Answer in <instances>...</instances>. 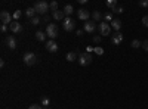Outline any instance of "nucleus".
<instances>
[{"label": "nucleus", "mask_w": 148, "mask_h": 109, "mask_svg": "<svg viewBox=\"0 0 148 109\" xmlns=\"http://www.w3.org/2000/svg\"><path fill=\"white\" fill-rule=\"evenodd\" d=\"M51 9L49 7V3H46V2H36V5H34V10H36V14H39V15H46L47 14V10Z\"/></svg>", "instance_id": "nucleus-1"}, {"label": "nucleus", "mask_w": 148, "mask_h": 109, "mask_svg": "<svg viewBox=\"0 0 148 109\" xmlns=\"http://www.w3.org/2000/svg\"><path fill=\"white\" fill-rule=\"evenodd\" d=\"M46 35L51 40H55L58 37V25H56V24H47V27H46Z\"/></svg>", "instance_id": "nucleus-2"}, {"label": "nucleus", "mask_w": 148, "mask_h": 109, "mask_svg": "<svg viewBox=\"0 0 148 109\" xmlns=\"http://www.w3.org/2000/svg\"><path fill=\"white\" fill-rule=\"evenodd\" d=\"M77 60H79V64L82 65V66H88L89 64H92V55L90 53H80L79 55V58H77Z\"/></svg>", "instance_id": "nucleus-3"}, {"label": "nucleus", "mask_w": 148, "mask_h": 109, "mask_svg": "<svg viewBox=\"0 0 148 109\" xmlns=\"http://www.w3.org/2000/svg\"><path fill=\"white\" fill-rule=\"evenodd\" d=\"M22 60H24V64H25L27 66H33L36 64V60H37V56L33 52H27L25 55H24Z\"/></svg>", "instance_id": "nucleus-4"}, {"label": "nucleus", "mask_w": 148, "mask_h": 109, "mask_svg": "<svg viewBox=\"0 0 148 109\" xmlns=\"http://www.w3.org/2000/svg\"><path fill=\"white\" fill-rule=\"evenodd\" d=\"M98 30H99V32H101V35H110V32H111V25L108 22H105V21H102L101 24H98Z\"/></svg>", "instance_id": "nucleus-5"}, {"label": "nucleus", "mask_w": 148, "mask_h": 109, "mask_svg": "<svg viewBox=\"0 0 148 109\" xmlns=\"http://www.w3.org/2000/svg\"><path fill=\"white\" fill-rule=\"evenodd\" d=\"M12 19H14V15H10L9 12H6V10H3L2 14H0V21H2L3 25H10V24L14 22Z\"/></svg>", "instance_id": "nucleus-6"}, {"label": "nucleus", "mask_w": 148, "mask_h": 109, "mask_svg": "<svg viewBox=\"0 0 148 109\" xmlns=\"http://www.w3.org/2000/svg\"><path fill=\"white\" fill-rule=\"evenodd\" d=\"M62 27H64V30H65V31H73V30H74V27H76V21H74L73 18H70V16H68V18H65V19H64V25H62Z\"/></svg>", "instance_id": "nucleus-7"}, {"label": "nucleus", "mask_w": 148, "mask_h": 109, "mask_svg": "<svg viewBox=\"0 0 148 109\" xmlns=\"http://www.w3.org/2000/svg\"><path fill=\"white\" fill-rule=\"evenodd\" d=\"M83 30H84V32H93L95 30H96V25H95V21H86L84 24H83Z\"/></svg>", "instance_id": "nucleus-8"}, {"label": "nucleus", "mask_w": 148, "mask_h": 109, "mask_svg": "<svg viewBox=\"0 0 148 109\" xmlns=\"http://www.w3.org/2000/svg\"><path fill=\"white\" fill-rule=\"evenodd\" d=\"M46 50L51 52V53L58 52V44L55 43V40H47V41H46Z\"/></svg>", "instance_id": "nucleus-9"}, {"label": "nucleus", "mask_w": 148, "mask_h": 109, "mask_svg": "<svg viewBox=\"0 0 148 109\" xmlns=\"http://www.w3.org/2000/svg\"><path fill=\"white\" fill-rule=\"evenodd\" d=\"M77 16H79V19H82V21H89V16H90V12L88 10V9H80L79 12H77Z\"/></svg>", "instance_id": "nucleus-10"}, {"label": "nucleus", "mask_w": 148, "mask_h": 109, "mask_svg": "<svg viewBox=\"0 0 148 109\" xmlns=\"http://www.w3.org/2000/svg\"><path fill=\"white\" fill-rule=\"evenodd\" d=\"M9 28H10V31L14 32V34H19V32L22 31V25H21L18 21H14V22H12L10 25H9Z\"/></svg>", "instance_id": "nucleus-11"}, {"label": "nucleus", "mask_w": 148, "mask_h": 109, "mask_svg": "<svg viewBox=\"0 0 148 109\" xmlns=\"http://www.w3.org/2000/svg\"><path fill=\"white\" fill-rule=\"evenodd\" d=\"M121 41H123V34H121L120 31H119V32H116L114 35H111V43H113V44L119 46Z\"/></svg>", "instance_id": "nucleus-12"}, {"label": "nucleus", "mask_w": 148, "mask_h": 109, "mask_svg": "<svg viewBox=\"0 0 148 109\" xmlns=\"http://www.w3.org/2000/svg\"><path fill=\"white\" fill-rule=\"evenodd\" d=\"M6 44H8V47H9L10 50L16 49V40H15L14 35H8V39H6Z\"/></svg>", "instance_id": "nucleus-13"}, {"label": "nucleus", "mask_w": 148, "mask_h": 109, "mask_svg": "<svg viewBox=\"0 0 148 109\" xmlns=\"http://www.w3.org/2000/svg\"><path fill=\"white\" fill-rule=\"evenodd\" d=\"M110 25H111V28H113L116 32H119L120 28H121V21L120 19H113V22H111Z\"/></svg>", "instance_id": "nucleus-14"}, {"label": "nucleus", "mask_w": 148, "mask_h": 109, "mask_svg": "<svg viewBox=\"0 0 148 109\" xmlns=\"http://www.w3.org/2000/svg\"><path fill=\"white\" fill-rule=\"evenodd\" d=\"M52 16H53V19H56V21H62V19H65L64 10H56V12H53Z\"/></svg>", "instance_id": "nucleus-15"}, {"label": "nucleus", "mask_w": 148, "mask_h": 109, "mask_svg": "<svg viewBox=\"0 0 148 109\" xmlns=\"http://www.w3.org/2000/svg\"><path fill=\"white\" fill-rule=\"evenodd\" d=\"M92 19L93 21H101L102 19V14H101L99 10H93L92 12Z\"/></svg>", "instance_id": "nucleus-16"}, {"label": "nucleus", "mask_w": 148, "mask_h": 109, "mask_svg": "<svg viewBox=\"0 0 148 109\" xmlns=\"http://www.w3.org/2000/svg\"><path fill=\"white\" fill-rule=\"evenodd\" d=\"M105 5H107L110 9H113V10H114V9L119 6V5H117V0H107V2H105Z\"/></svg>", "instance_id": "nucleus-17"}, {"label": "nucleus", "mask_w": 148, "mask_h": 109, "mask_svg": "<svg viewBox=\"0 0 148 109\" xmlns=\"http://www.w3.org/2000/svg\"><path fill=\"white\" fill-rule=\"evenodd\" d=\"M25 16H28L30 19H33V18L36 16V10H34V7H28V9L25 10Z\"/></svg>", "instance_id": "nucleus-18"}, {"label": "nucleus", "mask_w": 148, "mask_h": 109, "mask_svg": "<svg viewBox=\"0 0 148 109\" xmlns=\"http://www.w3.org/2000/svg\"><path fill=\"white\" fill-rule=\"evenodd\" d=\"M46 37H47V35H46L43 31H37V32H36V39L39 40V41H45Z\"/></svg>", "instance_id": "nucleus-19"}, {"label": "nucleus", "mask_w": 148, "mask_h": 109, "mask_svg": "<svg viewBox=\"0 0 148 109\" xmlns=\"http://www.w3.org/2000/svg\"><path fill=\"white\" fill-rule=\"evenodd\" d=\"M73 12H74V7H73L71 5H65V7H64V14L70 16V15L73 14Z\"/></svg>", "instance_id": "nucleus-20"}, {"label": "nucleus", "mask_w": 148, "mask_h": 109, "mask_svg": "<svg viewBox=\"0 0 148 109\" xmlns=\"http://www.w3.org/2000/svg\"><path fill=\"white\" fill-rule=\"evenodd\" d=\"M79 56L76 55V53H74V52H70V53H67V60H68V62H73V60H76Z\"/></svg>", "instance_id": "nucleus-21"}, {"label": "nucleus", "mask_w": 148, "mask_h": 109, "mask_svg": "<svg viewBox=\"0 0 148 109\" xmlns=\"http://www.w3.org/2000/svg\"><path fill=\"white\" fill-rule=\"evenodd\" d=\"M49 7H51V10H52V12H56V10H58V2H56V0L51 2V3H49Z\"/></svg>", "instance_id": "nucleus-22"}, {"label": "nucleus", "mask_w": 148, "mask_h": 109, "mask_svg": "<svg viewBox=\"0 0 148 109\" xmlns=\"http://www.w3.org/2000/svg\"><path fill=\"white\" fill-rule=\"evenodd\" d=\"M130 46H132V47H133V49H139V47H141V46H142V43H141V41H139V40H133V41H132V44H130Z\"/></svg>", "instance_id": "nucleus-23"}, {"label": "nucleus", "mask_w": 148, "mask_h": 109, "mask_svg": "<svg viewBox=\"0 0 148 109\" xmlns=\"http://www.w3.org/2000/svg\"><path fill=\"white\" fill-rule=\"evenodd\" d=\"M104 21H105V22H110V24L113 22V12H110V14H107V15L104 16Z\"/></svg>", "instance_id": "nucleus-24"}, {"label": "nucleus", "mask_w": 148, "mask_h": 109, "mask_svg": "<svg viewBox=\"0 0 148 109\" xmlns=\"http://www.w3.org/2000/svg\"><path fill=\"white\" fill-rule=\"evenodd\" d=\"M123 12H125V7H123V6H117V7L113 10V14H123Z\"/></svg>", "instance_id": "nucleus-25"}, {"label": "nucleus", "mask_w": 148, "mask_h": 109, "mask_svg": "<svg viewBox=\"0 0 148 109\" xmlns=\"http://www.w3.org/2000/svg\"><path fill=\"white\" fill-rule=\"evenodd\" d=\"M49 103H51V100H49L47 97H43L42 99V106H45V109H46V106H49Z\"/></svg>", "instance_id": "nucleus-26"}, {"label": "nucleus", "mask_w": 148, "mask_h": 109, "mask_svg": "<svg viewBox=\"0 0 148 109\" xmlns=\"http://www.w3.org/2000/svg\"><path fill=\"white\" fill-rule=\"evenodd\" d=\"M31 24H33V25H39V24H40V18L39 16H34L31 19Z\"/></svg>", "instance_id": "nucleus-27"}, {"label": "nucleus", "mask_w": 148, "mask_h": 109, "mask_svg": "<svg viewBox=\"0 0 148 109\" xmlns=\"http://www.w3.org/2000/svg\"><path fill=\"white\" fill-rule=\"evenodd\" d=\"M21 15H22V12H21V10H15V14H14V19H15V21H18V19L21 18Z\"/></svg>", "instance_id": "nucleus-28"}, {"label": "nucleus", "mask_w": 148, "mask_h": 109, "mask_svg": "<svg viewBox=\"0 0 148 109\" xmlns=\"http://www.w3.org/2000/svg\"><path fill=\"white\" fill-rule=\"evenodd\" d=\"M28 109H43V106L42 105H37V103H33V105L28 106Z\"/></svg>", "instance_id": "nucleus-29"}, {"label": "nucleus", "mask_w": 148, "mask_h": 109, "mask_svg": "<svg viewBox=\"0 0 148 109\" xmlns=\"http://www.w3.org/2000/svg\"><path fill=\"white\" fill-rule=\"evenodd\" d=\"M96 55H104V49L102 47H95V50H93Z\"/></svg>", "instance_id": "nucleus-30"}, {"label": "nucleus", "mask_w": 148, "mask_h": 109, "mask_svg": "<svg viewBox=\"0 0 148 109\" xmlns=\"http://www.w3.org/2000/svg\"><path fill=\"white\" fill-rule=\"evenodd\" d=\"M139 6L141 7H148V0H142V2H139Z\"/></svg>", "instance_id": "nucleus-31"}, {"label": "nucleus", "mask_w": 148, "mask_h": 109, "mask_svg": "<svg viewBox=\"0 0 148 109\" xmlns=\"http://www.w3.org/2000/svg\"><path fill=\"white\" fill-rule=\"evenodd\" d=\"M142 24H144V25L148 28V15H145V16L142 18Z\"/></svg>", "instance_id": "nucleus-32"}, {"label": "nucleus", "mask_w": 148, "mask_h": 109, "mask_svg": "<svg viewBox=\"0 0 148 109\" xmlns=\"http://www.w3.org/2000/svg\"><path fill=\"white\" fill-rule=\"evenodd\" d=\"M93 50H95V47H92V46L86 47V52H88V53H90V52H93Z\"/></svg>", "instance_id": "nucleus-33"}, {"label": "nucleus", "mask_w": 148, "mask_h": 109, "mask_svg": "<svg viewBox=\"0 0 148 109\" xmlns=\"http://www.w3.org/2000/svg\"><path fill=\"white\" fill-rule=\"evenodd\" d=\"M0 31H2V32H6V31H8V25H3V24H2V27H0Z\"/></svg>", "instance_id": "nucleus-34"}, {"label": "nucleus", "mask_w": 148, "mask_h": 109, "mask_svg": "<svg viewBox=\"0 0 148 109\" xmlns=\"http://www.w3.org/2000/svg\"><path fill=\"white\" fill-rule=\"evenodd\" d=\"M93 41H95V43H99V41H101V37H99V35H95V37H93Z\"/></svg>", "instance_id": "nucleus-35"}, {"label": "nucleus", "mask_w": 148, "mask_h": 109, "mask_svg": "<svg viewBox=\"0 0 148 109\" xmlns=\"http://www.w3.org/2000/svg\"><path fill=\"white\" fill-rule=\"evenodd\" d=\"M83 34H84V30H77V35H79V37H83Z\"/></svg>", "instance_id": "nucleus-36"}, {"label": "nucleus", "mask_w": 148, "mask_h": 109, "mask_svg": "<svg viewBox=\"0 0 148 109\" xmlns=\"http://www.w3.org/2000/svg\"><path fill=\"white\" fill-rule=\"evenodd\" d=\"M144 49H145V52H148V40L144 43Z\"/></svg>", "instance_id": "nucleus-37"}, {"label": "nucleus", "mask_w": 148, "mask_h": 109, "mask_svg": "<svg viewBox=\"0 0 148 109\" xmlns=\"http://www.w3.org/2000/svg\"><path fill=\"white\" fill-rule=\"evenodd\" d=\"M43 22H49V16H47V15L43 16Z\"/></svg>", "instance_id": "nucleus-38"}, {"label": "nucleus", "mask_w": 148, "mask_h": 109, "mask_svg": "<svg viewBox=\"0 0 148 109\" xmlns=\"http://www.w3.org/2000/svg\"><path fill=\"white\" fill-rule=\"evenodd\" d=\"M79 3L80 5H86V3H88V0H79Z\"/></svg>", "instance_id": "nucleus-39"}]
</instances>
